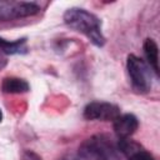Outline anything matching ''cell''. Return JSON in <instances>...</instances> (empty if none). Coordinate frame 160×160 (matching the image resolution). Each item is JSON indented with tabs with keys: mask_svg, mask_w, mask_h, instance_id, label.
Masks as SVG:
<instances>
[{
	"mask_svg": "<svg viewBox=\"0 0 160 160\" xmlns=\"http://www.w3.org/2000/svg\"><path fill=\"white\" fill-rule=\"evenodd\" d=\"M64 20L68 26L88 36L90 41L96 46L104 45L105 38L101 32V22L94 14L84 9L71 8L65 11Z\"/></svg>",
	"mask_w": 160,
	"mask_h": 160,
	"instance_id": "obj_1",
	"label": "cell"
},
{
	"mask_svg": "<svg viewBox=\"0 0 160 160\" xmlns=\"http://www.w3.org/2000/svg\"><path fill=\"white\" fill-rule=\"evenodd\" d=\"M114 154L115 146L112 141L104 135L86 139L79 149V155L85 160H110Z\"/></svg>",
	"mask_w": 160,
	"mask_h": 160,
	"instance_id": "obj_2",
	"label": "cell"
},
{
	"mask_svg": "<svg viewBox=\"0 0 160 160\" xmlns=\"http://www.w3.org/2000/svg\"><path fill=\"white\" fill-rule=\"evenodd\" d=\"M128 72L135 90L148 92L151 88V71L150 66L135 55H129L126 61Z\"/></svg>",
	"mask_w": 160,
	"mask_h": 160,
	"instance_id": "obj_3",
	"label": "cell"
},
{
	"mask_svg": "<svg viewBox=\"0 0 160 160\" xmlns=\"http://www.w3.org/2000/svg\"><path fill=\"white\" fill-rule=\"evenodd\" d=\"M39 11H40V8L34 2L2 1L0 2V21H8L12 19L31 16L38 14Z\"/></svg>",
	"mask_w": 160,
	"mask_h": 160,
	"instance_id": "obj_4",
	"label": "cell"
},
{
	"mask_svg": "<svg viewBox=\"0 0 160 160\" xmlns=\"http://www.w3.org/2000/svg\"><path fill=\"white\" fill-rule=\"evenodd\" d=\"M120 115V109L110 102L92 101L84 109V116L88 120H102L114 121Z\"/></svg>",
	"mask_w": 160,
	"mask_h": 160,
	"instance_id": "obj_5",
	"label": "cell"
},
{
	"mask_svg": "<svg viewBox=\"0 0 160 160\" xmlns=\"http://www.w3.org/2000/svg\"><path fill=\"white\" fill-rule=\"evenodd\" d=\"M138 119L132 114L119 115L114 120V130L119 139H128L138 129Z\"/></svg>",
	"mask_w": 160,
	"mask_h": 160,
	"instance_id": "obj_6",
	"label": "cell"
},
{
	"mask_svg": "<svg viewBox=\"0 0 160 160\" xmlns=\"http://www.w3.org/2000/svg\"><path fill=\"white\" fill-rule=\"evenodd\" d=\"M144 52L145 56L148 59V64L149 66L156 72L159 74V50H158V45L152 39H146L144 42Z\"/></svg>",
	"mask_w": 160,
	"mask_h": 160,
	"instance_id": "obj_7",
	"label": "cell"
},
{
	"mask_svg": "<svg viewBox=\"0 0 160 160\" xmlns=\"http://www.w3.org/2000/svg\"><path fill=\"white\" fill-rule=\"evenodd\" d=\"M1 89L8 94H20L29 90V84L19 78H5L1 84Z\"/></svg>",
	"mask_w": 160,
	"mask_h": 160,
	"instance_id": "obj_8",
	"label": "cell"
},
{
	"mask_svg": "<svg viewBox=\"0 0 160 160\" xmlns=\"http://www.w3.org/2000/svg\"><path fill=\"white\" fill-rule=\"evenodd\" d=\"M0 49L6 54H20L25 51V39H20L16 41H8L0 38Z\"/></svg>",
	"mask_w": 160,
	"mask_h": 160,
	"instance_id": "obj_9",
	"label": "cell"
},
{
	"mask_svg": "<svg viewBox=\"0 0 160 160\" xmlns=\"http://www.w3.org/2000/svg\"><path fill=\"white\" fill-rule=\"evenodd\" d=\"M129 160H155L148 151H145L142 148L140 150H138L136 152H134L131 156L128 158Z\"/></svg>",
	"mask_w": 160,
	"mask_h": 160,
	"instance_id": "obj_10",
	"label": "cell"
},
{
	"mask_svg": "<svg viewBox=\"0 0 160 160\" xmlns=\"http://www.w3.org/2000/svg\"><path fill=\"white\" fill-rule=\"evenodd\" d=\"M21 160H41V158H40L36 152H34V151H31V150H26V151L22 154Z\"/></svg>",
	"mask_w": 160,
	"mask_h": 160,
	"instance_id": "obj_11",
	"label": "cell"
},
{
	"mask_svg": "<svg viewBox=\"0 0 160 160\" xmlns=\"http://www.w3.org/2000/svg\"><path fill=\"white\" fill-rule=\"evenodd\" d=\"M61 160H78V159H75V158H71V156H66V158H62Z\"/></svg>",
	"mask_w": 160,
	"mask_h": 160,
	"instance_id": "obj_12",
	"label": "cell"
},
{
	"mask_svg": "<svg viewBox=\"0 0 160 160\" xmlns=\"http://www.w3.org/2000/svg\"><path fill=\"white\" fill-rule=\"evenodd\" d=\"M1 119H2V112H1V110H0V121H1Z\"/></svg>",
	"mask_w": 160,
	"mask_h": 160,
	"instance_id": "obj_13",
	"label": "cell"
}]
</instances>
